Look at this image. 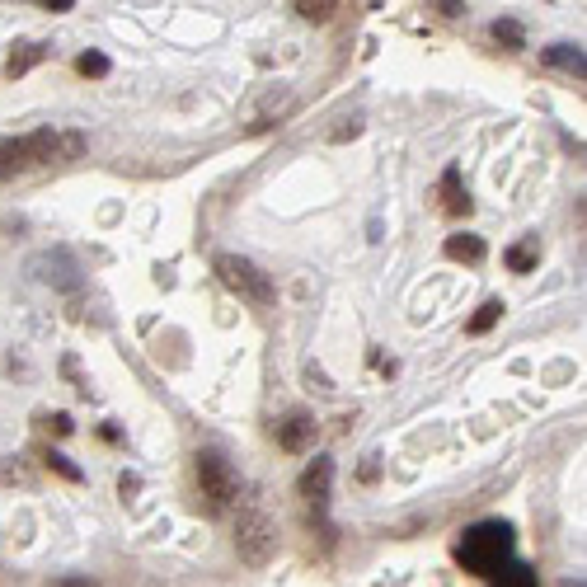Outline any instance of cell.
<instances>
[{"label":"cell","instance_id":"cell-12","mask_svg":"<svg viewBox=\"0 0 587 587\" xmlns=\"http://www.w3.org/2000/svg\"><path fill=\"white\" fill-rule=\"evenodd\" d=\"M545 62L550 66H564V71H578L583 76V47H569V43H559L545 52Z\"/></svg>","mask_w":587,"mask_h":587},{"label":"cell","instance_id":"cell-13","mask_svg":"<svg viewBox=\"0 0 587 587\" xmlns=\"http://www.w3.org/2000/svg\"><path fill=\"white\" fill-rule=\"evenodd\" d=\"M334 10H339L334 0H315V5H310V0H301V5H296V15L310 19V24H325V19H334Z\"/></svg>","mask_w":587,"mask_h":587},{"label":"cell","instance_id":"cell-3","mask_svg":"<svg viewBox=\"0 0 587 587\" xmlns=\"http://www.w3.org/2000/svg\"><path fill=\"white\" fill-rule=\"evenodd\" d=\"M235 555H240V564H249V569H263L268 559L278 555V526L254 508L240 512V522H235Z\"/></svg>","mask_w":587,"mask_h":587},{"label":"cell","instance_id":"cell-6","mask_svg":"<svg viewBox=\"0 0 587 587\" xmlns=\"http://www.w3.org/2000/svg\"><path fill=\"white\" fill-rule=\"evenodd\" d=\"M315 433H320V428H315V418H310V414H292V418H287V423L278 428V447L296 456V451L315 447Z\"/></svg>","mask_w":587,"mask_h":587},{"label":"cell","instance_id":"cell-14","mask_svg":"<svg viewBox=\"0 0 587 587\" xmlns=\"http://www.w3.org/2000/svg\"><path fill=\"white\" fill-rule=\"evenodd\" d=\"M508 268H512V273H531V268H536V249H531V245L508 249Z\"/></svg>","mask_w":587,"mask_h":587},{"label":"cell","instance_id":"cell-1","mask_svg":"<svg viewBox=\"0 0 587 587\" xmlns=\"http://www.w3.org/2000/svg\"><path fill=\"white\" fill-rule=\"evenodd\" d=\"M512 545H517V531L503 517H489V522H475L461 531L456 541V564H465L479 578H494L503 564H512Z\"/></svg>","mask_w":587,"mask_h":587},{"label":"cell","instance_id":"cell-20","mask_svg":"<svg viewBox=\"0 0 587 587\" xmlns=\"http://www.w3.org/2000/svg\"><path fill=\"white\" fill-rule=\"evenodd\" d=\"M376 475H381V456H371V461L362 465V479H367V484H371V479H376Z\"/></svg>","mask_w":587,"mask_h":587},{"label":"cell","instance_id":"cell-21","mask_svg":"<svg viewBox=\"0 0 587 587\" xmlns=\"http://www.w3.org/2000/svg\"><path fill=\"white\" fill-rule=\"evenodd\" d=\"M62 587H94V578H71V583H62Z\"/></svg>","mask_w":587,"mask_h":587},{"label":"cell","instance_id":"cell-10","mask_svg":"<svg viewBox=\"0 0 587 587\" xmlns=\"http://www.w3.org/2000/svg\"><path fill=\"white\" fill-rule=\"evenodd\" d=\"M33 62H43V47H38V43L15 47V52H10V62H5V76H24Z\"/></svg>","mask_w":587,"mask_h":587},{"label":"cell","instance_id":"cell-7","mask_svg":"<svg viewBox=\"0 0 587 587\" xmlns=\"http://www.w3.org/2000/svg\"><path fill=\"white\" fill-rule=\"evenodd\" d=\"M489 587H541V578H536L531 564H503V569L489 578Z\"/></svg>","mask_w":587,"mask_h":587},{"label":"cell","instance_id":"cell-16","mask_svg":"<svg viewBox=\"0 0 587 587\" xmlns=\"http://www.w3.org/2000/svg\"><path fill=\"white\" fill-rule=\"evenodd\" d=\"M494 38L508 47H522V24H512V19H498L494 24Z\"/></svg>","mask_w":587,"mask_h":587},{"label":"cell","instance_id":"cell-15","mask_svg":"<svg viewBox=\"0 0 587 587\" xmlns=\"http://www.w3.org/2000/svg\"><path fill=\"white\" fill-rule=\"evenodd\" d=\"M80 76H109V57H99V52H85L76 62Z\"/></svg>","mask_w":587,"mask_h":587},{"label":"cell","instance_id":"cell-4","mask_svg":"<svg viewBox=\"0 0 587 587\" xmlns=\"http://www.w3.org/2000/svg\"><path fill=\"white\" fill-rule=\"evenodd\" d=\"M198 484H202V494H207L212 508H226V503L240 494V479H235L231 461H226L221 451H202L198 456Z\"/></svg>","mask_w":587,"mask_h":587},{"label":"cell","instance_id":"cell-8","mask_svg":"<svg viewBox=\"0 0 587 587\" xmlns=\"http://www.w3.org/2000/svg\"><path fill=\"white\" fill-rule=\"evenodd\" d=\"M442 198H447V212H451V217H465V212H470V198L461 193V170H456V165L442 174Z\"/></svg>","mask_w":587,"mask_h":587},{"label":"cell","instance_id":"cell-19","mask_svg":"<svg viewBox=\"0 0 587 587\" xmlns=\"http://www.w3.org/2000/svg\"><path fill=\"white\" fill-rule=\"evenodd\" d=\"M357 132H362V123H357V118H353V123H339V127H334V141H348V137H357Z\"/></svg>","mask_w":587,"mask_h":587},{"label":"cell","instance_id":"cell-11","mask_svg":"<svg viewBox=\"0 0 587 587\" xmlns=\"http://www.w3.org/2000/svg\"><path fill=\"white\" fill-rule=\"evenodd\" d=\"M498 320H503V301H484V306L470 315V325H465V329H470V334H489Z\"/></svg>","mask_w":587,"mask_h":587},{"label":"cell","instance_id":"cell-5","mask_svg":"<svg viewBox=\"0 0 587 587\" xmlns=\"http://www.w3.org/2000/svg\"><path fill=\"white\" fill-rule=\"evenodd\" d=\"M329 484H334V461H329V456H315V465H306L301 479H296L301 498H315V503H325L329 498Z\"/></svg>","mask_w":587,"mask_h":587},{"label":"cell","instance_id":"cell-2","mask_svg":"<svg viewBox=\"0 0 587 587\" xmlns=\"http://www.w3.org/2000/svg\"><path fill=\"white\" fill-rule=\"evenodd\" d=\"M217 273H221V282H226L235 296H245L249 306H273V301H278V287H273V278L263 273L259 263L240 259V254H221V259H217Z\"/></svg>","mask_w":587,"mask_h":587},{"label":"cell","instance_id":"cell-18","mask_svg":"<svg viewBox=\"0 0 587 587\" xmlns=\"http://www.w3.org/2000/svg\"><path fill=\"white\" fill-rule=\"evenodd\" d=\"M47 465H52L57 475H66V479H80V470H76L71 461H66V456H47Z\"/></svg>","mask_w":587,"mask_h":587},{"label":"cell","instance_id":"cell-17","mask_svg":"<svg viewBox=\"0 0 587 587\" xmlns=\"http://www.w3.org/2000/svg\"><path fill=\"white\" fill-rule=\"evenodd\" d=\"M47 423H52V437H71V433H76V428H71V414H52Z\"/></svg>","mask_w":587,"mask_h":587},{"label":"cell","instance_id":"cell-9","mask_svg":"<svg viewBox=\"0 0 587 587\" xmlns=\"http://www.w3.org/2000/svg\"><path fill=\"white\" fill-rule=\"evenodd\" d=\"M447 259L479 263V259H484V240H479V235H451V240H447Z\"/></svg>","mask_w":587,"mask_h":587}]
</instances>
